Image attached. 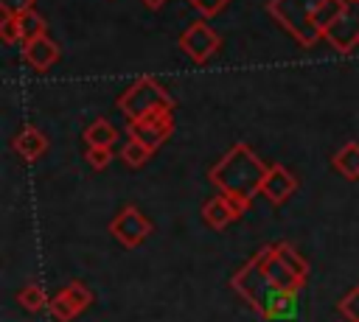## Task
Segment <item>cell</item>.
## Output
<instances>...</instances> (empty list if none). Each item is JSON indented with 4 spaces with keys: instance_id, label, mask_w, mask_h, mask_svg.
Returning a JSON list of instances; mask_svg holds the SVG:
<instances>
[{
    "instance_id": "obj_14",
    "label": "cell",
    "mask_w": 359,
    "mask_h": 322,
    "mask_svg": "<svg viewBox=\"0 0 359 322\" xmlns=\"http://www.w3.org/2000/svg\"><path fill=\"white\" fill-rule=\"evenodd\" d=\"M202 218L213 227V230H224L230 221H236L238 216L233 213V207L227 204V199L219 193V196H213V199H208L205 202V207H202Z\"/></svg>"
},
{
    "instance_id": "obj_2",
    "label": "cell",
    "mask_w": 359,
    "mask_h": 322,
    "mask_svg": "<svg viewBox=\"0 0 359 322\" xmlns=\"http://www.w3.org/2000/svg\"><path fill=\"white\" fill-rule=\"evenodd\" d=\"M325 0H269L266 11L272 20H278V25L294 36L297 45L303 48H314L320 42V31L314 25V14Z\"/></svg>"
},
{
    "instance_id": "obj_12",
    "label": "cell",
    "mask_w": 359,
    "mask_h": 322,
    "mask_svg": "<svg viewBox=\"0 0 359 322\" xmlns=\"http://www.w3.org/2000/svg\"><path fill=\"white\" fill-rule=\"evenodd\" d=\"M297 291L300 288H272V294L266 297V305L261 311V316L266 322H292L297 316Z\"/></svg>"
},
{
    "instance_id": "obj_4",
    "label": "cell",
    "mask_w": 359,
    "mask_h": 322,
    "mask_svg": "<svg viewBox=\"0 0 359 322\" xmlns=\"http://www.w3.org/2000/svg\"><path fill=\"white\" fill-rule=\"evenodd\" d=\"M323 39L337 53H351L359 45V3H345L339 17L323 31Z\"/></svg>"
},
{
    "instance_id": "obj_26",
    "label": "cell",
    "mask_w": 359,
    "mask_h": 322,
    "mask_svg": "<svg viewBox=\"0 0 359 322\" xmlns=\"http://www.w3.org/2000/svg\"><path fill=\"white\" fill-rule=\"evenodd\" d=\"M0 8L3 14H22V11H31L34 8V0H0Z\"/></svg>"
},
{
    "instance_id": "obj_27",
    "label": "cell",
    "mask_w": 359,
    "mask_h": 322,
    "mask_svg": "<svg viewBox=\"0 0 359 322\" xmlns=\"http://www.w3.org/2000/svg\"><path fill=\"white\" fill-rule=\"evenodd\" d=\"M168 0H143V6H149V8H160V6H165Z\"/></svg>"
},
{
    "instance_id": "obj_6",
    "label": "cell",
    "mask_w": 359,
    "mask_h": 322,
    "mask_svg": "<svg viewBox=\"0 0 359 322\" xmlns=\"http://www.w3.org/2000/svg\"><path fill=\"white\" fill-rule=\"evenodd\" d=\"M252 260H255L258 272L264 274V280H266L272 288H300V286L306 283V280H300V277L289 269V263L278 255L275 244H272V246L258 249V252L252 255Z\"/></svg>"
},
{
    "instance_id": "obj_15",
    "label": "cell",
    "mask_w": 359,
    "mask_h": 322,
    "mask_svg": "<svg viewBox=\"0 0 359 322\" xmlns=\"http://www.w3.org/2000/svg\"><path fill=\"white\" fill-rule=\"evenodd\" d=\"M331 165L345 176V179H359V143H345L334 157Z\"/></svg>"
},
{
    "instance_id": "obj_20",
    "label": "cell",
    "mask_w": 359,
    "mask_h": 322,
    "mask_svg": "<svg viewBox=\"0 0 359 322\" xmlns=\"http://www.w3.org/2000/svg\"><path fill=\"white\" fill-rule=\"evenodd\" d=\"M17 20H20V28H22V39H34V36H39V34H48L45 17H39L34 8L17 14Z\"/></svg>"
},
{
    "instance_id": "obj_28",
    "label": "cell",
    "mask_w": 359,
    "mask_h": 322,
    "mask_svg": "<svg viewBox=\"0 0 359 322\" xmlns=\"http://www.w3.org/2000/svg\"><path fill=\"white\" fill-rule=\"evenodd\" d=\"M345 3H359V0H345Z\"/></svg>"
},
{
    "instance_id": "obj_18",
    "label": "cell",
    "mask_w": 359,
    "mask_h": 322,
    "mask_svg": "<svg viewBox=\"0 0 359 322\" xmlns=\"http://www.w3.org/2000/svg\"><path fill=\"white\" fill-rule=\"evenodd\" d=\"M275 249H278V255L289 263V269H292L300 280H306V277H309V263H306V258H303L297 249H292V246H289V244H283V241H278V244H275Z\"/></svg>"
},
{
    "instance_id": "obj_25",
    "label": "cell",
    "mask_w": 359,
    "mask_h": 322,
    "mask_svg": "<svg viewBox=\"0 0 359 322\" xmlns=\"http://www.w3.org/2000/svg\"><path fill=\"white\" fill-rule=\"evenodd\" d=\"M188 3H191V6H194V8L208 20V17H216V14H219L230 0H188Z\"/></svg>"
},
{
    "instance_id": "obj_16",
    "label": "cell",
    "mask_w": 359,
    "mask_h": 322,
    "mask_svg": "<svg viewBox=\"0 0 359 322\" xmlns=\"http://www.w3.org/2000/svg\"><path fill=\"white\" fill-rule=\"evenodd\" d=\"M118 129H115V123H109L107 118H95L87 129H84V143L87 146H115V140H118Z\"/></svg>"
},
{
    "instance_id": "obj_22",
    "label": "cell",
    "mask_w": 359,
    "mask_h": 322,
    "mask_svg": "<svg viewBox=\"0 0 359 322\" xmlns=\"http://www.w3.org/2000/svg\"><path fill=\"white\" fill-rule=\"evenodd\" d=\"M0 39L6 45H17V42H25L22 39V28H20V20L14 14H3V22H0Z\"/></svg>"
},
{
    "instance_id": "obj_5",
    "label": "cell",
    "mask_w": 359,
    "mask_h": 322,
    "mask_svg": "<svg viewBox=\"0 0 359 322\" xmlns=\"http://www.w3.org/2000/svg\"><path fill=\"white\" fill-rule=\"evenodd\" d=\"M126 132H129V137H137L151 151H157L171 137V132H174V115H171V109H160V112L143 115L137 120H129Z\"/></svg>"
},
{
    "instance_id": "obj_10",
    "label": "cell",
    "mask_w": 359,
    "mask_h": 322,
    "mask_svg": "<svg viewBox=\"0 0 359 322\" xmlns=\"http://www.w3.org/2000/svg\"><path fill=\"white\" fill-rule=\"evenodd\" d=\"M56 59H59V45L48 34H39V36L22 42V62L28 67H34L36 73L50 70L56 64Z\"/></svg>"
},
{
    "instance_id": "obj_1",
    "label": "cell",
    "mask_w": 359,
    "mask_h": 322,
    "mask_svg": "<svg viewBox=\"0 0 359 322\" xmlns=\"http://www.w3.org/2000/svg\"><path fill=\"white\" fill-rule=\"evenodd\" d=\"M266 171H269V165H264L261 157L247 143H236L210 168L208 176L222 193H238V196L252 199L255 193H261V182H264Z\"/></svg>"
},
{
    "instance_id": "obj_17",
    "label": "cell",
    "mask_w": 359,
    "mask_h": 322,
    "mask_svg": "<svg viewBox=\"0 0 359 322\" xmlns=\"http://www.w3.org/2000/svg\"><path fill=\"white\" fill-rule=\"evenodd\" d=\"M121 157H123V162H126L129 168H140V165L151 157V148H149L143 140L129 137V140L123 143V148H121Z\"/></svg>"
},
{
    "instance_id": "obj_24",
    "label": "cell",
    "mask_w": 359,
    "mask_h": 322,
    "mask_svg": "<svg viewBox=\"0 0 359 322\" xmlns=\"http://www.w3.org/2000/svg\"><path fill=\"white\" fill-rule=\"evenodd\" d=\"M339 311H342V316L348 319V322H359V283L339 300V305H337Z\"/></svg>"
},
{
    "instance_id": "obj_9",
    "label": "cell",
    "mask_w": 359,
    "mask_h": 322,
    "mask_svg": "<svg viewBox=\"0 0 359 322\" xmlns=\"http://www.w3.org/2000/svg\"><path fill=\"white\" fill-rule=\"evenodd\" d=\"M109 232L123 244V246H137L149 232H151V221L137 210V207H123L115 221L109 224Z\"/></svg>"
},
{
    "instance_id": "obj_11",
    "label": "cell",
    "mask_w": 359,
    "mask_h": 322,
    "mask_svg": "<svg viewBox=\"0 0 359 322\" xmlns=\"http://www.w3.org/2000/svg\"><path fill=\"white\" fill-rule=\"evenodd\" d=\"M294 190H297V176H294L292 171H286L280 162L269 165L264 182H261V193H264L272 204H283Z\"/></svg>"
},
{
    "instance_id": "obj_7",
    "label": "cell",
    "mask_w": 359,
    "mask_h": 322,
    "mask_svg": "<svg viewBox=\"0 0 359 322\" xmlns=\"http://www.w3.org/2000/svg\"><path fill=\"white\" fill-rule=\"evenodd\" d=\"M180 48H182L196 64H205V62L222 48V39H219V34H216L205 20H196V22H191V25L182 31Z\"/></svg>"
},
{
    "instance_id": "obj_23",
    "label": "cell",
    "mask_w": 359,
    "mask_h": 322,
    "mask_svg": "<svg viewBox=\"0 0 359 322\" xmlns=\"http://www.w3.org/2000/svg\"><path fill=\"white\" fill-rule=\"evenodd\" d=\"M87 162H90V168H95V171H104L109 162H112V146H87Z\"/></svg>"
},
{
    "instance_id": "obj_13",
    "label": "cell",
    "mask_w": 359,
    "mask_h": 322,
    "mask_svg": "<svg viewBox=\"0 0 359 322\" xmlns=\"http://www.w3.org/2000/svg\"><path fill=\"white\" fill-rule=\"evenodd\" d=\"M11 146H14V151L25 160V162H34V160H39L45 151H48V137L36 129V126H31V123H25L17 134H14V140H11Z\"/></svg>"
},
{
    "instance_id": "obj_8",
    "label": "cell",
    "mask_w": 359,
    "mask_h": 322,
    "mask_svg": "<svg viewBox=\"0 0 359 322\" xmlns=\"http://www.w3.org/2000/svg\"><path fill=\"white\" fill-rule=\"evenodd\" d=\"M90 302H93V291H90L81 280H70V283L48 302V311L53 314V319L70 322V319H76Z\"/></svg>"
},
{
    "instance_id": "obj_19",
    "label": "cell",
    "mask_w": 359,
    "mask_h": 322,
    "mask_svg": "<svg viewBox=\"0 0 359 322\" xmlns=\"http://www.w3.org/2000/svg\"><path fill=\"white\" fill-rule=\"evenodd\" d=\"M17 302H20L25 311L36 314V311H42L45 302H50V300H45V291H42L36 283H28V286H22V291L17 294Z\"/></svg>"
},
{
    "instance_id": "obj_3",
    "label": "cell",
    "mask_w": 359,
    "mask_h": 322,
    "mask_svg": "<svg viewBox=\"0 0 359 322\" xmlns=\"http://www.w3.org/2000/svg\"><path fill=\"white\" fill-rule=\"evenodd\" d=\"M118 109L126 115V120H137V118L160 112V109H174V98L157 78L140 76L118 95Z\"/></svg>"
},
{
    "instance_id": "obj_21",
    "label": "cell",
    "mask_w": 359,
    "mask_h": 322,
    "mask_svg": "<svg viewBox=\"0 0 359 322\" xmlns=\"http://www.w3.org/2000/svg\"><path fill=\"white\" fill-rule=\"evenodd\" d=\"M342 8H345V0H325V3L317 8V14H314V25H317V31L323 34V31L339 17Z\"/></svg>"
}]
</instances>
